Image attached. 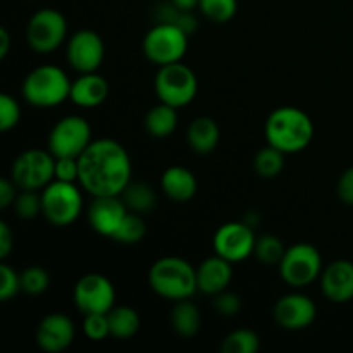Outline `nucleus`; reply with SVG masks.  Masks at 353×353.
<instances>
[{
  "mask_svg": "<svg viewBox=\"0 0 353 353\" xmlns=\"http://www.w3.org/2000/svg\"><path fill=\"white\" fill-rule=\"evenodd\" d=\"M74 303L83 316L107 314L116 303V290L105 276L90 272L76 283Z\"/></svg>",
  "mask_w": 353,
  "mask_h": 353,
  "instance_id": "f8f14e48",
  "label": "nucleus"
},
{
  "mask_svg": "<svg viewBox=\"0 0 353 353\" xmlns=\"http://www.w3.org/2000/svg\"><path fill=\"white\" fill-rule=\"evenodd\" d=\"M21 292V274L10 265L0 264V300L9 302Z\"/></svg>",
  "mask_w": 353,
  "mask_h": 353,
  "instance_id": "c9c22d12",
  "label": "nucleus"
},
{
  "mask_svg": "<svg viewBox=\"0 0 353 353\" xmlns=\"http://www.w3.org/2000/svg\"><path fill=\"white\" fill-rule=\"evenodd\" d=\"M174 24H176V26L181 28V30L185 31V33L190 37V34L195 33L196 28H199V19L193 16L192 10H181Z\"/></svg>",
  "mask_w": 353,
  "mask_h": 353,
  "instance_id": "37998d69",
  "label": "nucleus"
},
{
  "mask_svg": "<svg viewBox=\"0 0 353 353\" xmlns=\"http://www.w3.org/2000/svg\"><path fill=\"white\" fill-rule=\"evenodd\" d=\"M199 7L207 19L214 23H228L236 14L238 0H200Z\"/></svg>",
  "mask_w": 353,
  "mask_h": 353,
  "instance_id": "7c9ffc66",
  "label": "nucleus"
},
{
  "mask_svg": "<svg viewBox=\"0 0 353 353\" xmlns=\"http://www.w3.org/2000/svg\"><path fill=\"white\" fill-rule=\"evenodd\" d=\"M123 200L126 203L128 209H131L133 212H148L155 207L157 202V196L155 192L147 185V183H130L126 186V190L123 192Z\"/></svg>",
  "mask_w": 353,
  "mask_h": 353,
  "instance_id": "a878e982",
  "label": "nucleus"
},
{
  "mask_svg": "<svg viewBox=\"0 0 353 353\" xmlns=\"http://www.w3.org/2000/svg\"><path fill=\"white\" fill-rule=\"evenodd\" d=\"M148 285L162 299L186 300L199 290L196 269L181 257H162L148 271Z\"/></svg>",
  "mask_w": 353,
  "mask_h": 353,
  "instance_id": "7ed1b4c3",
  "label": "nucleus"
},
{
  "mask_svg": "<svg viewBox=\"0 0 353 353\" xmlns=\"http://www.w3.org/2000/svg\"><path fill=\"white\" fill-rule=\"evenodd\" d=\"M83 330L92 341H103L107 336H110L109 317L107 314H86Z\"/></svg>",
  "mask_w": 353,
  "mask_h": 353,
  "instance_id": "f704fd0d",
  "label": "nucleus"
},
{
  "mask_svg": "<svg viewBox=\"0 0 353 353\" xmlns=\"http://www.w3.org/2000/svg\"><path fill=\"white\" fill-rule=\"evenodd\" d=\"M285 245L274 234H264V236L257 238V243H255V257L259 259V262L265 265H274L281 262V259L285 257Z\"/></svg>",
  "mask_w": 353,
  "mask_h": 353,
  "instance_id": "c85d7f7f",
  "label": "nucleus"
},
{
  "mask_svg": "<svg viewBox=\"0 0 353 353\" xmlns=\"http://www.w3.org/2000/svg\"><path fill=\"white\" fill-rule=\"evenodd\" d=\"M128 214L121 196H93L88 207V223L95 233L112 238Z\"/></svg>",
  "mask_w": 353,
  "mask_h": 353,
  "instance_id": "f3484780",
  "label": "nucleus"
},
{
  "mask_svg": "<svg viewBox=\"0 0 353 353\" xmlns=\"http://www.w3.org/2000/svg\"><path fill=\"white\" fill-rule=\"evenodd\" d=\"M214 309L224 317H234L241 310V300L236 293L221 292L214 295Z\"/></svg>",
  "mask_w": 353,
  "mask_h": 353,
  "instance_id": "e433bc0d",
  "label": "nucleus"
},
{
  "mask_svg": "<svg viewBox=\"0 0 353 353\" xmlns=\"http://www.w3.org/2000/svg\"><path fill=\"white\" fill-rule=\"evenodd\" d=\"M316 303L302 293H290V295L281 296L274 305V319L283 330H305L316 321Z\"/></svg>",
  "mask_w": 353,
  "mask_h": 353,
  "instance_id": "2eb2a0df",
  "label": "nucleus"
},
{
  "mask_svg": "<svg viewBox=\"0 0 353 353\" xmlns=\"http://www.w3.org/2000/svg\"><path fill=\"white\" fill-rule=\"evenodd\" d=\"M255 171L261 178L272 179L276 176L281 174L283 168H285V152L278 150L272 145H268V147L261 148L255 155Z\"/></svg>",
  "mask_w": 353,
  "mask_h": 353,
  "instance_id": "bb28decb",
  "label": "nucleus"
},
{
  "mask_svg": "<svg viewBox=\"0 0 353 353\" xmlns=\"http://www.w3.org/2000/svg\"><path fill=\"white\" fill-rule=\"evenodd\" d=\"M231 279H233L231 262L219 257V255L205 259L196 268V285H199L200 292L207 293V295L214 296L217 293L228 290Z\"/></svg>",
  "mask_w": 353,
  "mask_h": 353,
  "instance_id": "6ab92c4d",
  "label": "nucleus"
},
{
  "mask_svg": "<svg viewBox=\"0 0 353 353\" xmlns=\"http://www.w3.org/2000/svg\"><path fill=\"white\" fill-rule=\"evenodd\" d=\"M161 188L172 202L185 203L195 196L199 185L195 174L190 169L183 165H172L162 172Z\"/></svg>",
  "mask_w": 353,
  "mask_h": 353,
  "instance_id": "412c9836",
  "label": "nucleus"
},
{
  "mask_svg": "<svg viewBox=\"0 0 353 353\" xmlns=\"http://www.w3.org/2000/svg\"><path fill=\"white\" fill-rule=\"evenodd\" d=\"M171 2L181 10H193L195 7H199L200 0H171Z\"/></svg>",
  "mask_w": 353,
  "mask_h": 353,
  "instance_id": "a18cd8bd",
  "label": "nucleus"
},
{
  "mask_svg": "<svg viewBox=\"0 0 353 353\" xmlns=\"http://www.w3.org/2000/svg\"><path fill=\"white\" fill-rule=\"evenodd\" d=\"M255 238L254 228L247 223H226L214 234V252L219 257L226 259L231 264L243 262L254 254Z\"/></svg>",
  "mask_w": 353,
  "mask_h": 353,
  "instance_id": "ddd939ff",
  "label": "nucleus"
},
{
  "mask_svg": "<svg viewBox=\"0 0 353 353\" xmlns=\"http://www.w3.org/2000/svg\"><path fill=\"white\" fill-rule=\"evenodd\" d=\"M224 353H257L261 348V340L250 330H236L228 334L223 341Z\"/></svg>",
  "mask_w": 353,
  "mask_h": 353,
  "instance_id": "cd10ccee",
  "label": "nucleus"
},
{
  "mask_svg": "<svg viewBox=\"0 0 353 353\" xmlns=\"http://www.w3.org/2000/svg\"><path fill=\"white\" fill-rule=\"evenodd\" d=\"M48 285H50V276L43 268L31 265L21 272V292L28 293V295H41L47 292Z\"/></svg>",
  "mask_w": 353,
  "mask_h": 353,
  "instance_id": "2f4dec72",
  "label": "nucleus"
},
{
  "mask_svg": "<svg viewBox=\"0 0 353 353\" xmlns=\"http://www.w3.org/2000/svg\"><path fill=\"white\" fill-rule=\"evenodd\" d=\"M279 274L293 288L309 286L323 274L321 252L310 243H296L285 252L279 262Z\"/></svg>",
  "mask_w": 353,
  "mask_h": 353,
  "instance_id": "6e6552de",
  "label": "nucleus"
},
{
  "mask_svg": "<svg viewBox=\"0 0 353 353\" xmlns=\"http://www.w3.org/2000/svg\"><path fill=\"white\" fill-rule=\"evenodd\" d=\"M79 178L78 157H55V179L74 183Z\"/></svg>",
  "mask_w": 353,
  "mask_h": 353,
  "instance_id": "4c0bfd02",
  "label": "nucleus"
},
{
  "mask_svg": "<svg viewBox=\"0 0 353 353\" xmlns=\"http://www.w3.org/2000/svg\"><path fill=\"white\" fill-rule=\"evenodd\" d=\"M74 334V324L65 314H48L37 327V345L47 353H61L71 347Z\"/></svg>",
  "mask_w": 353,
  "mask_h": 353,
  "instance_id": "dca6fc26",
  "label": "nucleus"
},
{
  "mask_svg": "<svg viewBox=\"0 0 353 353\" xmlns=\"http://www.w3.org/2000/svg\"><path fill=\"white\" fill-rule=\"evenodd\" d=\"M55 178V157L50 150L45 152L40 148H31L23 152L14 161L10 169V179L16 183L19 190L45 188Z\"/></svg>",
  "mask_w": 353,
  "mask_h": 353,
  "instance_id": "1a4fd4ad",
  "label": "nucleus"
},
{
  "mask_svg": "<svg viewBox=\"0 0 353 353\" xmlns=\"http://www.w3.org/2000/svg\"><path fill=\"white\" fill-rule=\"evenodd\" d=\"M109 97V83L103 76L95 72H83L76 81L71 85V99L72 103L83 109H93V107L102 105Z\"/></svg>",
  "mask_w": 353,
  "mask_h": 353,
  "instance_id": "aec40b11",
  "label": "nucleus"
},
{
  "mask_svg": "<svg viewBox=\"0 0 353 353\" xmlns=\"http://www.w3.org/2000/svg\"><path fill=\"white\" fill-rule=\"evenodd\" d=\"M110 326V336L117 340H130L140 331V316L131 307H112L107 312Z\"/></svg>",
  "mask_w": 353,
  "mask_h": 353,
  "instance_id": "393cba45",
  "label": "nucleus"
},
{
  "mask_svg": "<svg viewBox=\"0 0 353 353\" xmlns=\"http://www.w3.org/2000/svg\"><path fill=\"white\" fill-rule=\"evenodd\" d=\"M68 74L57 65H40L26 76L23 83V95L33 107L50 109L61 105L71 95Z\"/></svg>",
  "mask_w": 353,
  "mask_h": 353,
  "instance_id": "20e7f679",
  "label": "nucleus"
},
{
  "mask_svg": "<svg viewBox=\"0 0 353 353\" xmlns=\"http://www.w3.org/2000/svg\"><path fill=\"white\" fill-rule=\"evenodd\" d=\"M79 161V185L93 196H121L131 183V159L116 140L92 141Z\"/></svg>",
  "mask_w": 353,
  "mask_h": 353,
  "instance_id": "f257e3e1",
  "label": "nucleus"
},
{
  "mask_svg": "<svg viewBox=\"0 0 353 353\" xmlns=\"http://www.w3.org/2000/svg\"><path fill=\"white\" fill-rule=\"evenodd\" d=\"M219 126H217V123L212 117L207 116L196 117L188 126V131H186V140H188V145L192 147V150L202 155L216 150L217 143H219Z\"/></svg>",
  "mask_w": 353,
  "mask_h": 353,
  "instance_id": "4be33fe9",
  "label": "nucleus"
},
{
  "mask_svg": "<svg viewBox=\"0 0 353 353\" xmlns=\"http://www.w3.org/2000/svg\"><path fill=\"white\" fill-rule=\"evenodd\" d=\"M145 233H147V226H145V221L134 214H126V217L123 219L121 226L117 228V231L114 233L112 240L119 241L124 245H134L138 241L143 240Z\"/></svg>",
  "mask_w": 353,
  "mask_h": 353,
  "instance_id": "c756f323",
  "label": "nucleus"
},
{
  "mask_svg": "<svg viewBox=\"0 0 353 353\" xmlns=\"http://www.w3.org/2000/svg\"><path fill=\"white\" fill-rule=\"evenodd\" d=\"M188 50V34L171 23H157L143 38V54L159 68L179 62Z\"/></svg>",
  "mask_w": 353,
  "mask_h": 353,
  "instance_id": "0eeeda50",
  "label": "nucleus"
},
{
  "mask_svg": "<svg viewBox=\"0 0 353 353\" xmlns=\"http://www.w3.org/2000/svg\"><path fill=\"white\" fill-rule=\"evenodd\" d=\"M14 248V236L9 224L0 223V259L6 261Z\"/></svg>",
  "mask_w": 353,
  "mask_h": 353,
  "instance_id": "79ce46f5",
  "label": "nucleus"
},
{
  "mask_svg": "<svg viewBox=\"0 0 353 353\" xmlns=\"http://www.w3.org/2000/svg\"><path fill=\"white\" fill-rule=\"evenodd\" d=\"M179 12H181V9H178L172 2L161 3V6L157 7V10H155V19H157V23L174 24L176 19H178Z\"/></svg>",
  "mask_w": 353,
  "mask_h": 353,
  "instance_id": "a19ab883",
  "label": "nucleus"
},
{
  "mask_svg": "<svg viewBox=\"0 0 353 353\" xmlns=\"http://www.w3.org/2000/svg\"><path fill=\"white\" fill-rule=\"evenodd\" d=\"M83 210V196L74 183H48L41 193V214L54 226H69Z\"/></svg>",
  "mask_w": 353,
  "mask_h": 353,
  "instance_id": "423d86ee",
  "label": "nucleus"
},
{
  "mask_svg": "<svg viewBox=\"0 0 353 353\" xmlns=\"http://www.w3.org/2000/svg\"><path fill=\"white\" fill-rule=\"evenodd\" d=\"M21 119V107L14 97L9 93H2L0 95V130L6 131L12 130L17 126Z\"/></svg>",
  "mask_w": 353,
  "mask_h": 353,
  "instance_id": "72a5a7b5",
  "label": "nucleus"
},
{
  "mask_svg": "<svg viewBox=\"0 0 353 353\" xmlns=\"http://www.w3.org/2000/svg\"><path fill=\"white\" fill-rule=\"evenodd\" d=\"M68 62L78 72H95L102 65L105 45L99 33L92 30H79L69 38Z\"/></svg>",
  "mask_w": 353,
  "mask_h": 353,
  "instance_id": "4468645a",
  "label": "nucleus"
},
{
  "mask_svg": "<svg viewBox=\"0 0 353 353\" xmlns=\"http://www.w3.org/2000/svg\"><path fill=\"white\" fill-rule=\"evenodd\" d=\"M321 288L324 296L334 303H347L353 300V262L334 261L323 269Z\"/></svg>",
  "mask_w": 353,
  "mask_h": 353,
  "instance_id": "a211bd4d",
  "label": "nucleus"
},
{
  "mask_svg": "<svg viewBox=\"0 0 353 353\" xmlns=\"http://www.w3.org/2000/svg\"><path fill=\"white\" fill-rule=\"evenodd\" d=\"M338 196L345 205L353 207V168L347 169L338 181Z\"/></svg>",
  "mask_w": 353,
  "mask_h": 353,
  "instance_id": "58836bf2",
  "label": "nucleus"
},
{
  "mask_svg": "<svg viewBox=\"0 0 353 353\" xmlns=\"http://www.w3.org/2000/svg\"><path fill=\"white\" fill-rule=\"evenodd\" d=\"M171 324L172 330H174L179 336H195L200 331V326H202V317H200L199 307L193 302H190L188 299L176 302L171 314Z\"/></svg>",
  "mask_w": 353,
  "mask_h": 353,
  "instance_id": "b1692460",
  "label": "nucleus"
},
{
  "mask_svg": "<svg viewBox=\"0 0 353 353\" xmlns=\"http://www.w3.org/2000/svg\"><path fill=\"white\" fill-rule=\"evenodd\" d=\"M155 92L161 102L181 109L196 97L199 79L195 72L181 61L172 62L159 68L155 76Z\"/></svg>",
  "mask_w": 353,
  "mask_h": 353,
  "instance_id": "39448f33",
  "label": "nucleus"
},
{
  "mask_svg": "<svg viewBox=\"0 0 353 353\" xmlns=\"http://www.w3.org/2000/svg\"><path fill=\"white\" fill-rule=\"evenodd\" d=\"M92 143V128L81 116H65L48 134V150L54 157H79Z\"/></svg>",
  "mask_w": 353,
  "mask_h": 353,
  "instance_id": "9d476101",
  "label": "nucleus"
},
{
  "mask_svg": "<svg viewBox=\"0 0 353 353\" xmlns=\"http://www.w3.org/2000/svg\"><path fill=\"white\" fill-rule=\"evenodd\" d=\"M68 37L65 17L55 9H41L30 19L26 40L37 54H50L62 45Z\"/></svg>",
  "mask_w": 353,
  "mask_h": 353,
  "instance_id": "9b49d317",
  "label": "nucleus"
},
{
  "mask_svg": "<svg viewBox=\"0 0 353 353\" xmlns=\"http://www.w3.org/2000/svg\"><path fill=\"white\" fill-rule=\"evenodd\" d=\"M14 207H16V212L21 219L31 221L41 212V196L34 190H21L16 202H14Z\"/></svg>",
  "mask_w": 353,
  "mask_h": 353,
  "instance_id": "473e14b6",
  "label": "nucleus"
},
{
  "mask_svg": "<svg viewBox=\"0 0 353 353\" xmlns=\"http://www.w3.org/2000/svg\"><path fill=\"white\" fill-rule=\"evenodd\" d=\"M314 138V123L299 107H279L265 121V140L285 154L305 150Z\"/></svg>",
  "mask_w": 353,
  "mask_h": 353,
  "instance_id": "f03ea898",
  "label": "nucleus"
},
{
  "mask_svg": "<svg viewBox=\"0 0 353 353\" xmlns=\"http://www.w3.org/2000/svg\"><path fill=\"white\" fill-rule=\"evenodd\" d=\"M16 183L12 179H2L0 181V209H7L9 205H14L16 195Z\"/></svg>",
  "mask_w": 353,
  "mask_h": 353,
  "instance_id": "ea45409f",
  "label": "nucleus"
},
{
  "mask_svg": "<svg viewBox=\"0 0 353 353\" xmlns=\"http://www.w3.org/2000/svg\"><path fill=\"white\" fill-rule=\"evenodd\" d=\"M176 107L161 102L152 107L145 116V130L154 138H168L178 128V112Z\"/></svg>",
  "mask_w": 353,
  "mask_h": 353,
  "instance_id": "5701e85b",
  "label": "nucleus"
},
{
  "mask_svg": "<svg viewBox=\"0 0 353 353\" xmlns=\"http://www.w3.org/2000/svg\"><path fill=\"white\" fill-rule=\"evenodd\" d=\"M10 50V34L6 28H0V59H6Z\"/></svg>",
  "mask_w": 353,
  "mask_h": 353,
  "instance_id": "c03bdc74",
  "label": "nucleus"
}]
</instances>
